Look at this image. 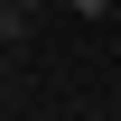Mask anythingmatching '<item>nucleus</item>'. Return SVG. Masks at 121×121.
Segmentation results:
<instances>
[{"label":"nucleus","mask_w":121,"mask_h":121,"mask_svg":"<svg viewBox=\"0 0 121 121\" xmlns=\"http://www.w3.org/2000/svg\"><path fill=\"white\" fill-rule=\"evenodd\" d=\"M19 28H28V9H9V0H0V47H9Z\"/></svg>","instance_id":"f257e3e1"},{"label":"nucleus","mask_w":121,"mask_h":121,"mask_svg":"<svg viewBox=\"0 0 121 121\" xmlns=\"http://www.w3.org/2000/svg\"><path fill=\"white\" fill-rule=\"evenodd\" d=\"M65 9H75V19H103V9H112V0H65Z\"/></svg>","instance_id":"f03ea898"},{"label":"nucleus","mask_w":121,"mask_h":121,"mask_svg":"<svg viewBox=\"0 0 121 121\" xmlns=\"http://www.w3.org/2000/svg\"><path fill=\"white\" fill-rule=\"evenodd\" d=\"M9 9H37V0H9Z\"/></svg>","instance_id":"7ed1b4c3"}]
</instances>
